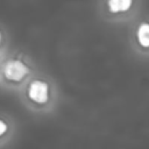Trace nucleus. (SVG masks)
Here are the masks:
<instances>
[{"label": "nucleus", "mask_w": 149, "mask_h": 149, "mask_svg": "<svg viewBox=\"0 0 149 149\" xmlns=\"http://www.w3.org/2000/svg\"><path fill=\"white\" fill-rule=\"evenodd\" d=\"M23 106L35 114H48L57 105L58 90L55 81L37 71L17 92Z\"/></svg>", "instance_id": "nucleus-1"}, {"label": "nucleus", "mask_w": 149, "mask_h": 149, "mask_svg": "<svg viewBox=\"0 0 149 149\" xmlns=\"http://www.w3.org/2000/svg\"><path fill=\"white\" fill-rule=\"evenodd\" d=\"M37 71L38 69L30 56L19 51H8L1 64L0 86L19 92Z\"/></svg>", "instance_id": "nucleus-2"}, {"label": "nucleus", "mask_w": 149, "mask_h": 149, "mask_svg": "<svg viewBox=\"0 0 149 149\" xmlns=\"http://www.w3.org/2000/svg\"><path fill=\"white\" fill-rule=\"evenodd\" d=\"M16 125L14 119L0 112V148L7 146L15 135Z\"/></svg>", "instance_id": "nucleus-3"}, {"label": "nucleus", "mask_w": 149, "mask_h": 149, "mask_svg": "<svg viewBox=\"0 0 149 149\" xmlns=\"http://www.w3.org/2000/svg\"><path fill=\"white\" fill-rule=\"evenodd\" d=\"M133 0H107V7L112 13H120L127 10Z\"/></svg>", "instance_id": "nucleus-4"}, {"label": "nucleus", "mask_w": 149, "mask_h": 149, "mask_svg": "<svg viewBox=\"0 0 149 149\" xmlns=\"http://www.w3.org/2000/svg\"><path fill=\"white\" fill-rule=\"evenodd\" d=\"M137 40L143 47H149V23H141L137 29Z\"/></svg>", "instance_id": "nucleus-5"}, {"label": "nucleus", "mask_w": 149, "mask_h": 149, "mask_svg": "<svg viewBox=\"0 0 149 149\" xmlns=\"http://www.w3.org/2000/svg\"><path fill=\"white\" fill-rule=\"evenodd\" d=\"M6 52H8L7 36L3 31V29L0 27V54H6Z\"/></svg>", "instance_id": "nucleus-6"}, {"label": "nucleus", "mask_w": 149, "mask_h": 149, "mask_svg": "<svg viewBox=\"0 0 149 149\" xmlns=\"http://www.w3.org/2000/svg\"><path fill=\"white\" fill-rule=\"evenodd\" d=\"M7 54V52H6ZM6 54H0V71H1V64H2V59H3V57L6 56Z\"/></svg>", "instance_id": "nucleus-7"}]
</instances>
